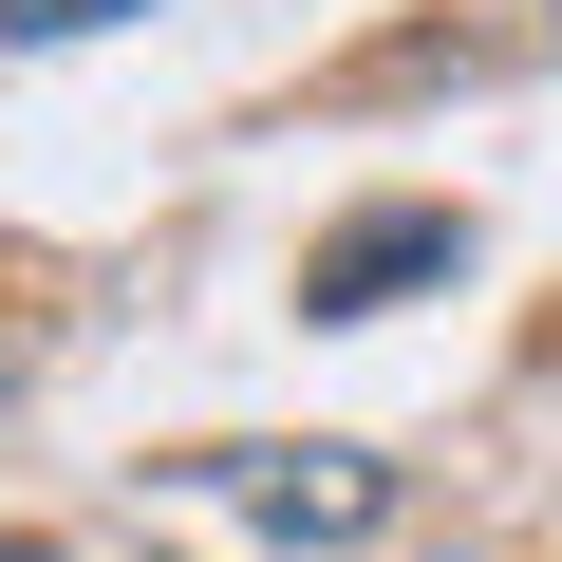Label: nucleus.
Listing matches in <instances>:
<instances>
[{"instance_id": "nucleus-1", "label": "nucleus", "mask_w": 562, "mask_h": 562, "mask_svg": "<svg viewBox=\"0 0 562 562\" xmlns=\"http://www.w3.org/2000/svg\"><path fill=\"white\" fill-rule=\"evenodd\" d=\"M188 469H206L262 543H375V525H394V469H375V450H188Z\"/></svg>"}, {"instance_id": "nucleus-2", "label": "nucleus", "mask_w": 562, "mask_h": 562, "mask_svg": "<svg viewBox=\"0 0 562 562\" xmlns=\"http://www.w3.org/2000/svg\"><path fill=\"white\" fill-rule=\"evenodd\" d=\"M450 262H469L450 206H357L338 244H301V319H375V301H413V281H450Z\"/></svg>"}, {"instance_id": "nucleus-3", "label": "nucleus", "mask_w": 562, "mask_h": 562, "mask_svg": "<svg viewBox=\"0 0 562 562\" xmlns=\"http://www.w3.org/2000/svg\"><path fill=\"white\" fill-rule=\"evenodd\" d=\"M113 20H150V0H0V57H57V38H113Z\"/></svg>"}]
</instances>
